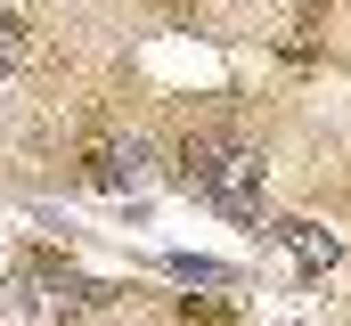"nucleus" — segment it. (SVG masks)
Returning <instances> with one entry per match:
<instances>
[{"label":"nucleus","instance_id":"1","mask_svg":"<svg viewBox=\"0 0 351 326\" xmlns=\"http://www.w3.org/2000/svg\"><path fill=\"white\" fill-rule=\"evenodd\" d=\"M180 188H188V196H204L213 212H229V221L262 229V155H254L245 139L196 131V139L180 147Z\"/></svg>","mask_w":351,"mask_h":326},{"label":"nucleus","instance_id":"2","mask_svg":"<svg viewBox=\"0 0 351 326\" xmlns=\"http://www.w3.org/2000/svg\"><path fill=\"white\" fill-rule=\"evenodd\" d=\"M25 294H33L49 318H74V310H98L114 286H98V277H74V269H58V261L41 253V261H25Z\"/></svg>","mask_w":351,"mask_h":326},{"label":"nucleus","instance_id":"3","mask_svg":"<svg viewBox=\"0 0 351 326\" xmlns=\"http://www.w3.org/2000/svg\"><path fill=\"white\" fill-rule=\"evenodd\" d=\"M269 237L286 244L302 269H335V261H343V237H335V229H319V221H269Z\"/></svg>","mask_w":351,"mask_h":326},{"label":"nucleus","instance_id":"4","mask_svg":"<svg viewBox=\"0 0 351 326\" xmlns=\"http://www.w3.org/2000/svg\"><path fill=\"white\" fill-rule=\"evenodd\" d=\"M139 171H147V147L131 139V147H90V179L98 188H139Z\"/></svg>","mask_w":351,"mask_h":326},{"label":"nucleus","instance_id":"5","mask_svg":"<svg viewBox=\"0 0 351 326\" xmlns=\"http://www.w3.org/2000/svg\"><path fill=\"white\" fill-rule=\"evenodd\" d=\"M164 277L172 286H237L229 261H204V253H164Z\"/></svg>","mask_w":351,"mask_h":326},{"label":"nucleus","instance_id":"6","mask_svg":"<svg viewBox=\"0 0 351 326\" xmlns=\"http://www.w3.org/2000/svg\"><path fill=\"white\" fill-rule=\"evenodd\" d=\"M16 58H25V33H16V16H0V74H8Z\"/></svg>","mask_w":351,"mask_h":326},{"label":"nucleus","instance_id":"7","mask_svg":"<svg viewBox=\"0 0 351 326\" xmlns=\"http://www.w3.org/2000/svg\"><path fill=\"white\" fill-rule=\"evenodd\" d=\"M188 318H204V326H229V310H221V302H188Z\"/></svg>","mask_w":351,"mask_h":326}]
</instances>
